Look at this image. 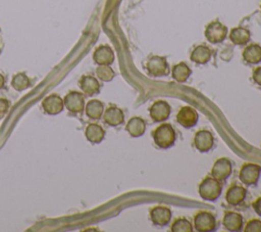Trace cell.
Returning <instances> with one entry per match:
<instances>
[{"mask_svg": "<svg viewBox=\"0 0 261 232\" xmlns=\"http://www.w3.org/2000/svg\"><path fill=\"white\" fill-rule=\"evenodd\" d=\"M105 136L104 129L98 124H90L86 129V137L92 143H100Z\"/></svg>", "mask_w": 261, "mask_h": 232, "instance_id": "23", "label": "cell"}, {"mask_svg": "<svg viewBox=\"0 0 261 232\" xmlns=\"http://www.w3.org/2000/svg\"><path fill=\"white\" fill-rule=\"evenodd\" d=\"M172 232H192V223L186 218H177L171 225Z\"/></svg>", "mask_w": 261, "mask_h": 232, "instance_id": "27", "label": "cell"}, {"mask_svg": "<svg viewBox=\"0 0 261 232\" xmlns=\"http://www.w3.org/2000/svg\"><path fill=\"white\" fill-rule=\"evenodd\" d=\"M80 86L83 92L89 96L95 95L100 91V84L93 76H83L80 80Z\"/></svg>", "mask_w": 261, "mask_h": 232, "instance_id": "18", "label": "cell"}, {"mask_svg": "<svg viewBox=\"0 0 261 232\" xmlns=\"http://www.w3.org/2000/svg\"><path fill=\"white\" fill-rule=\"evenodd\" d=\"M125 130L132 137H140L146 131V123L142 118L134 117L127 122Z\"/></svg>", "mask_w": 261, "mask_h": 232, "instance_id": "20", "label": "cell"}, {"mask_svg": "<svg viewBox=\"0 0 261 232\" xmlns=\"http://www.w3.org/2000/svg\"><path fill=\"white\" fill-rule=\"evenodd\" d=\"M260 9H261V5H260Z\"/></svg>", "mask_w": 261, "mask_h": 232, "instance_id": "34", "label": "cell"}, {"mask_svg": "<svg viewBox=\"0 0 261 232\" xmlns=\"http://www.w3.org/2000/svg\"><path fill=\"white\" fill-rule=\"evenodd\" d=\"M150 219L155 226L164 227L171 219V211L164 205L154 206L150 211Z\"/></svg>", "mask_w": 261, "mask_h": 232, "instance_id": "11", "label": "cell"}, {"mask_svg": "<svg viewBox=\"0 0 261 232\" xmlns=\"http://www.w3.org/2000/svg\"><path fill=\"white\" fill-rule=\"evenodd\" d=\"M222 224L228 231H240L243 228V217L241 214L236 212H226L224 214Z\"/></svg>", "mask_w": 261, "mask_h": 232, "instance_id": "16", "label": "cell"}, {"mask_svg": "<svg viewBox=\"0 0 261 232\" xmlns=\"http://www.w3.org/2000/svg\"><path fill=\"white\" fill-rule=\"evenodd\" d=\"M63 103L70 112H74V113L82 112L85 106L84 95L80 92L71 91L65 96Z\"/></svg>", "mask_w": 261, "mask_h": 232, "instance_id": "12", "label": "cell"}, {"mask_svg": "<svg viewBox=\"0 0 261 232\" xmlns=\"http://www.w3.org/2000/svg\"><path fill=\"white\" fill-rule=\"evenodd\" d=\"M93 59L99 65L101 64L109 65L114 60V53L109 46L101 45L94 51Z\"/></svg>", "mask_w": 261, "mask_h": 232, "instance_id": "15", "label": "cell"}, {"mask_svg": "<svg viewBox=\"0 0 261 232\" xmlns=\"http://www.w3.org/2000/svg\"><path fill=\"white\" fill-rule=\"evenodd\" d=\"M222 186L219 180L215 179L214 177H205L199 185V194L200 196L209 201L216 200L221 194Z\"/></svg>", "mask_w": 261, "mask_h": 232, "instance_id": "2", "label": "cell"}, {"mask_svg": "<svg viewBox=\"0 0 261 232\" xmlns=\"http://www.w3.org/2000/svg\"><path fill=\"white\" fill-rule=\"evenodd\" d=\"M153 140L160 148H168L172 146L176 139L174 129L170 124H162L153 131Z\"/></svg>", "mask_w": 261, "mask_h": 232, "instance_id": "1", "label": "cell"}, {"mask_svg": "<svg viewBox=\"0 0 261 232\" xmlns=\"http://www.w3.org/2000/svg\"><path fill=\"white\" fill-rule=\"evenodd\" d=\"M244 230L245 232H261V221L258 219L250 220Z\"/></svg>", "mask_w": 261, "mask_h": 232, "instance_id": "29", "label": "cell"}, {"mask_svg": "<svg viewBox=\"0 0 261 232\" xmlns=\"http://www.w3.org/2000/svg\"><path fill=\"white\" fill-rule=\"evenodd\" d=\"M253 208L261 217V196H259L254 202H253Z\"/></svg>", "mask_w": 261, "mask_h": 232, "instance_id": "32", "label": "cell"}, {"mask_svg": "<svg viewBox=\"0 0 261 232\" xmlns=\"http://www.w3.org/2000/svg\"><path fill=\"white\" fill-rule=\"evenodd\" d=\"M194 145L200 152H208L214 145V137L208 130H199L194 137Z\"/></svg>", "mask_w": 261, "mask_h": 232, "instance_id": "8", "label": "cell"}, {"mask_svg": "<svg viewBox=\"0 0 261 232\" xmlns=\"http://www.w3.org/2000/svg\"><path fill=\"white\" fill-rule=\"evenodd\" d=\"M176 121L184 128H192L198 122V112L191 106H182L176 114Z\"/></svg>", "mask_w": 261, "mask_h": 232, "instance_id": "10", "label": "cell"}, {"mask_svg": "<svg viewBox=\"0 0 261 232\" xmlns=\"http://www.w3.org/2000/svg\"><path fill=\"white\" fill-rule=\"evenodd\" d=\"M145 67L149 75L153 77H162L168 74V64L166 58L159 55L149 56L146 60Z\"/></svg>", "mask_w": 261, "mask_h": 232, "instance_id": "3", "label": "cell"}, {"mask_svg": "<svg viewBox=\"0 0 261 232\" xmlns=\"http://www.w3.org/2000/svg\"><path fill=\"white\" fill-rule=\"evenodd\" d=\"M211 49L206 45H199L194 48L191 53V60L198 64H205L209 61L211 57Z\"/></svg>", "mask_w": 261, "mask_h": 232, "instance_id": "19", "label": "cell"}, {"mask_svg": "<svg viewBox=\"0 0 261 232\" xmlns=\"http://www.w3.org/2000/svg\"><path fill=\"white\" fill-rule=\"evenodd\" d=\"M243 58L247 63L256 64L261 61V46L258 44H250L243 51Z\"/></svg>", "mask_w": 261, "mask_h": 232, "instance_id": "21", "label": "cell"}, {"mask_svg": "<svg viewBox=\"0 0 261 232\" xmlns=\"http://www.w3.org/2000/svg\"><path fill=\"white\" fill-rule=\"evenodd\" d=\"M11 85L15 90L21 91V90H24V89H27L31 86V81H30V79L28 78V76L25 74L18 73L12 78Z\"/></svg>", "mask_w": 261, "mask_h": 232, "instance_id": "26", "label": "cell"}, {"mask_svg": "<svg viewBox=\"0 0 261 232\" xmlns=\"http://www.w3.org/2000/svg\"><path fill=\"white\" fill-rule=\"evenodd\" d=\"M194 227L201 232L214 231L216 229L215 217L206 211L198 212L194 217Z\"/></svg>", "mask_w": 261, "mask_h": 232, "instance_id": "5", "label": "cell"}, {"mask_svg": "<svg viewBox=\"0 0 261 232\" xmlns=\"http://www.w3.org/2000/svg\"><path fill=\"white\" fill-rule=\"evenodd\" d=\"M192 71L185 62H179L172 67V78L179 83L186 82L191 76Z\"/></svg>", "mask_w": 261, "mask_h": 232, "instance_id": "25", "label": "cell"}, {"mask_svg": "<svg viewBox=\"0 0 261 232\" xmlns=\"http://www.w3.org/2000/svg\"><path fill=\"white\" fill-rule=\"evenodd\" d=\"M231 171V161L226 157H220L214 163L211 170V175L219 181H225L230 176Z\"/></svg>", "mask_w": 261, "mask_h": 232, "instance_id": "7", "label": "cell"}, {"mask_svg": "<svg viewBox=\"0 0 261 232\" xmlns=\"http://www.w3.org/2000/svg\"><path fill=\"white\" fill-rule=\"evenodd\" d=\"M103 103L100 100L92 99L86 105V114L92 120H99L103 113Z\"/></svg>", "mask_w": 261, "mask_h": 232, "instance_id": "24", "label": "cell"}, {"mask_svg": "<svg viewBox=\"0 0 261 232\" xmlns=\"http://www.w3.org/2000/svg\"><path fill=\"white\" fill-rule=\"evenodd\" d=\"M247 195V190L241 185H231L225 193V199L230 205H238L244 201Z\"/></svg>", "mask_w": 261, "mask_h": 232, "instance_id": "14", "label": "cell"}, {"mask_svg": "<svg viewBox=\"0 0 261 232\" xmlns=\"http://www.w3.org/2000/svg\"><path fill=\"white\" fill-rule=\"evenodd\" d=\"M103 120L107 125L115 127L123 123L124 114L120 108L115 105H111L105 110L103 114Z\"/></svg>", "mask_w": 261, "mask_h": 232, "instance_id": "17", "label": "cell"}, {"mask_svg": "<svg viewBox=\"0 0 261 232\" xmlns=\"http://www.w3.org/2000/svg\"><path fill=\"white\" fill-rule=\"evenodd\" d=\"M64 103L59 95L52 94L46 97L42 102V107L44 111L48 114H57L62 111Z\"/></svg>", "mask_w": 261, "mask_h": 232, "instance_id": "13", "label": "cell"}, {"mask_svg": "<svg viewBox=\"0 0 261 232\" xmlns=\"http://www.w3.org/2000/svg\"><path fill=\"white\" fill-rule=\"evenodd\" d=\"M227 35V28L218 20H213L205 29V37L211 43L222 42Z\"/></svg>", "mask_w": 261, "mask_h": 232, "instance_id": "6", "label": "cell"}, {"mask_svg": "<svg viewBox=\"0 0 261 232\" xmlns=\"http://www.w3.org/2000/svg\"><path fill=\"white\" fill-rule=\"evenodd\" d=\"M250 37H251L250 32L243 27L233 28L229 34L230 41L236 45H244L248 43L250 40Z\"/></svg>", "mask_w": 261, "mask_h": 232, "instance_id": "22", "label": "cell"}, {"mask_svg": "<svg viewBox=\"0 0 261 232\" xmlns=\"http://www.w3.org/2000/svg\"><path fill=\"white\" fill-rule=\"evenodd\" d=\"M170 105L164 100L155 101L149 108V113L154 122H164L170 115Z\"/></svg>", "mask_w": 261, "mask_h": 232, "instance_id": "9", "label": "cell"}, {"mask_svg": "<svg viewBox=\"0 0 261 232\" xmlns=\"http://www.w3.org/2000/svg\"><path fill=\"white\" fill-rule=\"evenodd\" d=\"M4 83H5V80H4V77L0 74V89L1 88H3V86H4Z\"/></svg>", "mask_w": 261, "mask_h": 232, "instance_id": "33", "label": "cell"}, {"mask_svg": "<svg viewBox=\"0 0 261 232\" xmlns=\"http://www.w3.org/2000/svg\"><path fill=\"white\" fill-rule=\"evenodd\" d=\"M96 74L98 78L104 82H109L114 78L113 69L107 64H101L96 68Z\"/></svg>", "mask_w": 261, "mask_h": 232, "instance_id": "28", "label": "cell"}, {"mask_svg": "<svg viewBox=\"0 0 261 232\" xmlns=\"http://www.w3.org/2000/svg\"><path fill=\"white\" fill-rule=\"evenodd\" d=\"M261 174V167L256 164L246 163L242 166L239 173V179L246 186L256 185Z\"/></svg>", "mask_w": 261, "mask_h": 232, "instance_id": "4", "label": "cell"}, {"mask_svg": "<svg viewBox=\"0 0 261 232\" xmlns=\"http://www.w3.org/2000/svg\"><path fill=\"white\" fill-rule=\"evenodd\" d=\"M10 106V102L7 99L0 98V119H3L7 113Z\"/></svg>", "mask_w": 261, "mask_h": 232, "instance_id": "30", "label": "cell"}, {"mask_svg": "<svg viewBox=\"0 0 261 232\" xmlns=\"http://www.w3.org/2000/svg\"><path fill=\"white\" fill-rule=\"evenodd\" d=\"M252 78L254 80V82L261 87V66H258L256 67L254 71H253V75H252Z\"/></svg>", "mask_w": 261, "mask_h": 232, "instance_id": "31", "label": "cell"}]
</instances>
